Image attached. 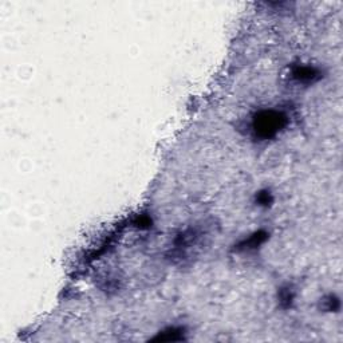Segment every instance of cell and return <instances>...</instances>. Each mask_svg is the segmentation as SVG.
I'll use <instances>...</instances> for the list:
<instances>
[{
    "label": "cell",
    "mask_w": 343,
    "mask_h": 343,
    "mask_svg": "<svg viewBox=\"0 0 343 343\" xmlns=\"http://www.w3.org/2000/svg\"><path fill=\"white\" fill-rule=\"evenodd\" d=\"M287 117L280 111L264 110L260 111L253 118L252 130L257 138H272L286 126Z\"/></svg>",
    "instance_id": "1"
},
{
    "label": "cell",
    "mask_w": 343,
    "mask_h": 343,
    "mask_svg": "<svg viewBox=\"0 0 343 343\" xmlns=\"http://www.w3.org/2000/svg\"><path fill=\"white\" fill-rule=\"evenodd\" d=\"M292 77L296 81L303 82V83H310V82L312 83V82L318 81L320 78V74H319L318 70L308 67V66H298L292 71Z\"/></svg>",
    "instance_id": "2"
},
{
    "label": "cell",
    "mask_w": 343,
    "mask_h": 343,
    "mask_svg": "<svg viewBox=\"0 0 343 343\" xmlns=\"http://www.w3.org/2000/svg\"><path fill=\"white\" fill-rule=\"evenodd\" d=\"M266 240V233L263 232H259V233H255L253 236H251L248 239V240H244L243 243H241L239 247H240L241 249H249V248H255V247H257L259 244H262L263 241Z\"/></svg>",
    "instance_id": "3"
},
{
    "label": "cell",
    "mask_w": 343,
    "mask_h": 343,
    "mask_svg": "<svg viewBox=\"0 0 343 343\" xmlns=\"http://www.w3.org/2000/svg\"><path fill=\"white\" fill-rule=\"evenodd\" d=\"M257 201H259V204L260 205H268V203H271L270 192L259 193V196H257Z\"/></svg>",
    "instance_id": "4"
}]
</instances>
